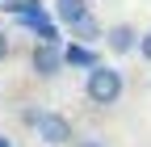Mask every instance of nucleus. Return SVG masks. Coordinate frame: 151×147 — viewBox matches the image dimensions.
Wrapping results in <instances>:
<instances>
[{
    "label": "nucleus",
    "mask_w": 151,
    "mask_h": 147,
    "mask_svg": "<svg viewBox=\"0 0 151 147\" xmlns=\"http://www.w3.org/2000/svg\"><path fill=\"white\" fill-rule=\"evenodd\" d=\"M29 71L38 80H55V76H63L67 63H63V46L59 42H38L29 50Z\"/></svg>",
    "instance_id": "obj_2"
},
{
    "label": "nucleus",
    "mask_w": 151,
    "mask_h": 147,
    "mask_svg": "<svg viewBox=\"0 0 151 147\" xmlns=\"http://www.w3.org/2000/svg\"><path fill=\"white\" fill-rule=\"evenodd\" d=\"M105 50L113 55V59H122V55H134V50H139V30L130 25V21L109 25V30H105Z\"/></svg>",
    "instance_id": "obj_4"
},
{
    "label": "nucleus",
    "mask_w": 151,
    "mask_h": 147,
    "mask_svg": "<svg viewBox=\"0 0 151 147\" xmlns=\"http://www.w3.org/2000/svg\"><path fill=\"white\" fill-rule=\"evenodd\" d=\"M71 147H105V143H97V139H80V143H71Z\"/></svg>",
    "instance_id": "obj_12"
},
{
    "label": "nucleus",
    "mask_w": 151,
    "mask_h": 147,
    "mask_svg": "<svg viewBox=\"0 0 151 147\" xmlns=\"http://www.w3.org/2000/svg\"><path fill=\"white\" fill-rule=\"evenodd\" d=\"M38 118H42V114H38V109H29V105L21 109V122H25V126H38Z\"/></svg>",
    "instance_id": "obj_10"
},
{
    "label": "nucleus",
    "mask_w": 151,
    "mask_h": 147,
    "mask_svg": "<svg viewBox=\"0 0 151 147\" xmlns=\"http://www.w3.org/2000/svg\"><path fill=\"white\" fill-rule=\"evenodd\" d=\"M63 63H67V67H84V71H88V67H97V63H101V55L92 50L88 42H67V46H63Z\"/></svg>",
    "instance_id": "obj_6"
},
{
    "label": "nucleus",
    "mask_w": 151,
    "mask_h": 147,
    "mask_svg": "<svg viewBox=\"0 0 151 147\" xmlns=\"http://www.w3.org/2000/svg\"><path fill=\"white\" fill-rule=\"evenodd\" d=\"M34 130H38V139H42L46 147H67V143H76V130H71V122H67L63 114H42Z\"/></svg>",
    "instance_id": "obj_3"
},
{
    "label": "nucleus",
    "mask_w": 151,
    "mask_h": 147,
    "mask_svg": "<svg viewBox=\"0 0 151 147\" xmlns=\"http://www.w3.org/2000/svg\"><path fill=\"white\" fill-rule=\"evenodd\" d=\"M0 4H4V0H0Z\"/></svg>",
    "instance_id": "obj_13"
},
{
    "label": "nucleus",
    "mask_w": 151,
    "mask_h": 147,
    "mask_svg": "<svg viewBox=\"0 0 151 147\" xmlns=\"http://www.w3.org/2000/svg\"><path fill=\"white\" fill-rule=\"evenodd\" d=\"M0 9H9L13 17H21V21L25 17H42V4H38V0H4Z\"/></svg>",
    "instance_id": "obj_8"
},
{
    "label": "nucleus",
    "mask_w": 151,
    "mask_h": 147,
    "mask_svg": "<svg viewBox=\"0 0 151 147\" xmlns=\"http://www.w3.org/2000/svg\"><path fill=\"white\" fill-rule=\"evenodd\" d=\"M139 55L151 63V30H147V34H139Z\"/></svg>",
    "instance_id": "obj_9"
},
{
    "label": "nucleus",
    "mask_w": 151,
    "mask_h": 147,
    "mask_svg": "<svg viewBox=\"0 0 151 147\" xmlns=\"http://www.w3.org/2000/svg\"><path fill=\"white\" fill-rule=\"evenodd\" d=\"M84 13H92V4H88V0H55V17H59L63 25L80 21Z\"/></svg>",
    "instance_id": "obj_7"
},
{
    "label": "nucleus",
    "mask_w": 151,
    "mask_h": 147,
    "mask_svg": "<svg viewBox=\"0 0 151 147\" xmlns=\"http://www.w3.org/2000/svg\"><path fill=\"white\" fill-rule=\"evenodd\" d=\"M9 50H13V42H9V34H4V30H0V63H4V59H9Z\"/></svg>",
    "instance_id": "obj_11"
},
{
    "label": "nucleus",
    "mask_w": 151,
    "mask_h": 147,
    "mask_svg": "<svg viewBox=\"0 0 151 147\" xmlns=\"http://www.w3.org/2000/svg\"><path fill=\"white\" fill-rule=\"evenodd\" d=\"M67 30H71V38H76V42H88V46H92V42H105V25H101L92 13H84L80 21H71Z\"/></svg>",
    "instance_id": "obj_5"
},
{
    "label": "nucleus",
    "mask_w": 151,
    "mask_h": 147,
    "mask_svg": "<svg viewBox=\"0 0 151 147\" xmlns=\"http://www.w3.org/2000/svg\"><path fill=\"white\" fill-rule=\"evenodd\" d=\"M122 93H126V76H122L118 67H109V63H97V67H88L84 97H88L92 105L109 109V105H118V101H122Z\"/></svg>",
    "instance_id": "obj_1"
}]
</instances>
